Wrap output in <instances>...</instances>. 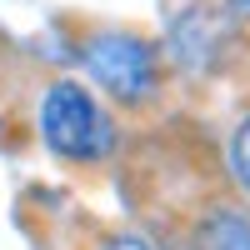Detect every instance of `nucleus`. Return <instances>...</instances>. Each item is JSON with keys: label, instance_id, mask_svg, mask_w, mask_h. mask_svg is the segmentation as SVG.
Returning a JSON list of instances; mask_svg holds the SVG:
<instances>
[{"label": "nucleus", "instance_id": "f257e3e1", "mask_svg": "<svg viewBox=\"0 0 250 250\" xmlns=\"http://www.w3.org/2000/svg\"><path fill=\"white\" fill-rule=\"evenodd\" d=\"M40 130H45V145L55 155H65V160H100L110 150V120L100 115V105L80 85H70V80H60L45 95Z\"/></svg>", "mask_w": 250, "mask_h": 250}, {"label": "nucleus", "instance_id": "f03ea898", "mask_svg": "<svg viewBox=\"0 0 250 250\" xmlns=\"http://www.w3.org/2000/svg\"><path fill=\"white\" fill-rule=\"evenodd\" d=\"M85 65H90V75L110 95H120V100H140L155 85V55L135 35H100V40H90Z\"/></svg>", "mask_w": 250, "mask_h": 250}, {"label": "nucleus", "instance_id": "7ed1b4c3", "mask_svg": "<svg viewBox=\"0 0 250 250\" xmlns=\"http://www.w3.org/2000/svg\"><path fill=\"white\" fill-rule=\"evenodd\" d=\"M190 250H250V220L235 210H215L200 220Z\"/></svg>", "mask_w": 250, "mask_h": 250}, {"label": "nucleus", "instance_id": "20e7f679", "mask_svg": "<svg viewBox=\"0 0 250 250\" xmlns=\"http://www.w3.org/2000/svg\"><path fill=\"white\" fill-rule=\"evenodd\" d=\"M230 160H235V175H240V185L250 190V120L240 125V135H235V145H230Z\"/></svg>", "mask_w": 250, "mask_h": 250}, {"label": "nucleus", "instance_id": "39448f33", "mask_svg": "<svg viewBox=\"0 0 250 250\" xmlns=\"http://www.w3.org/2000/svg\"><path fill=\"white\" fill-rule=\"evenodd\" d=\"M105 250H150V245H145V240H135V235H120V240H110Z\"/></svg>", "mask_w": 250, "mask_h": 250}, {"label": "nucleus", "instance_id": "423d86ee", "mask_svg": "<svg viewBox=\"0 0 250 250\" xmlns=\"http://www.w3.org/2000/svg\"><path fill=\"white\" fill-rule=\"evenodd\" d=\"M235 5H240V10H250V0H235Z\"/></svg>", "mask_w": 250, "mask_h": 250}]
</instances>
